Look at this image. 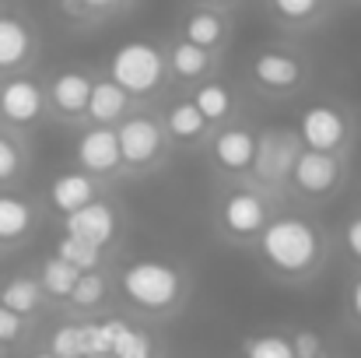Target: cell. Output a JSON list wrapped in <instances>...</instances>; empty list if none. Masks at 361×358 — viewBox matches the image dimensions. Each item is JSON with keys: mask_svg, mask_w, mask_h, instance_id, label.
Wrapping results in <instances>:
<instances>
[{"mask_svg": "<svg viewBox=\"0 0 361 358\" xmlns=\"http://www.w3.org/2000/svg\"><path fill=\"white\" fill-rule=\"evenodd\" d=\"M242 358H295V348L284 334H256L242 345Z\"/></svg>", "mask_w": 361, "mask_h": 358, "instance_id": "cell-26", "label": "cell"}, {"mask_svg": "<svg viewBox=\"0 0 361 358\" xmlns=\"http://www.w3.org/2000/svg\"><path fill=\"white\" fill-rule=\"evenodd\" d=\"M259 256L281 278H309L323 260V236L305 218H274L259 232Z\"/></svg>", "mask_w": 361, "mask_h": 358, "instance_id": "cell-1", "label": "cell"}, {"mask_svg": "<svg viewBox=\"0 0 361 358\" xmlns=\"http://www.w3.org/2000/svg\"><path fill=\"white\" fill-rule=\"evenodd\" d=\"M204 4H211V7H225V4H232V0H204Z\"/></svg>", "mask_w": 361, "mask_h": 358, "instance_id": "cell-37", "label": "cell"}, {"mask_svg": "<svg viewBox=\"0 0 361 358\" xmlns=\"http://www.w3.org/2000/svg\"><path fill=\"white\" fill-rule=\"evenodd\" d=\"M126 109H130V95L123 92L113 78L92 85V99H88V109H85V117L92 119V123L113 126V123H120L126 117Z\"/></svg>", "mask_w": 361, "mask_h": 358, "instance_id": "cell-17", "label": "cell"}, {"mask_svg": "<svg viewBox=\"0 0 361 358\" xmlns=\"http://www.w3.org/2000/svg\"><path fill=\"white\" fill-rule=\"evenodd\" d=\"M35 39L28 21H21L18 14H0V71H18L32 60Z\"/></svg>", "mask_w": 361, "mask_h": 358, "instance_id": "cell-14", "label": "cell"}, {"mask_svg": "<svg viewBox=\"0 0 361 358\" xmlns=\"http://www.w3.org/2000/svg\"><path fill=\"white\" fill-rule=\"evenodd\" d=\"M221 229L232 239H259V232L270 222V204L256 190H235L221 201Z\"/></svg>", "mask_w": 361, "mask_h": 358, "instance_id": "cell-7", "label": "cell"}, {"mask_svg": "<svg viewBox=\"0 0 361 358\" xmlns=\"http://www.w3.org/2000/svg\"><path fill=\"white\" fill-rule=\"evenodd\" d=\"M123 0H78V11H113Z\"/></svg>", "mask_w": 361, "mask_h": 358, "instance_id": "cell-35", "label": "cell"}, {"mask_svg": "<svg viewBox=\"0 0 361 358\" xmlns=\"http://www.w3.org/2000/svg\"><path fill=\"white\" fill-rule=\"evenodd\" d=\"M32 358H56L53 352H39V355H32Z\"/></svg>", "mask_w": 361, "mask_h": 358, "instance_id": "cell-38", "label": "cell"}, {"mask_svg": "<svg viewBox=\"0 0 361 358\" xmlns=\"http://www.w3.org/2000/svg\"><path fill=\"white\" fill-rule=\"evenodd\" d=\"M341 176H344V165L337 155L302 148L295 158V169H291V186L305 197H326L341 186Z\"/></svg>", "mask_w": 361, "mask_h": 358, "instance_id": "cell-6", "label": "cell"}, {"mask_svg": "<svg viewBox=\"0 0 361 358\" xmlns=\"http://www.w3.org/2000/svg\"><path fill=\"white\" fill-rule=\"evenodd\" d=\"M21 172H25V151H21V144L11 133L0 130V186L14 183Z\"/></svg>", "mask_w": 361, "mask_h": 358, "instance_id": "cell-29", "label": "cell"}, {"mask_svg": "<svg viewBox=\"0 0 361 358\" xmlns=\"http://www.w3.org/2000/svg\"><path fill=\"white\" fill-rule=\"evenodd\" d=\"M78 278H81V270H78L74 263L60 260V256H49V260L42 263V270H39V285H42V292L53 295V299H71Z\"/></svg>", "mask_w": 361, "mask_h": 358, "instance_id": "cell-23", "label": "cell"}, {"mask_svg": "<svg viewBox=\"0 0 361 358\" xmlns=\"http://www.w3.org/2000/svg\"><path fill=\"white\" fill-rule=\"evenodd\" d=\"M42 285H39V278H28V274H18V278H11L4 288H0V306H7L11 313H18V316H32L39 306H42Z\"/></svg>", "mask_w": 361, "mask_h": 358, "instance_id": "cell-21", "label": "cell"}, {"mask_svg": "<svg viewBox=\"0 0 361 358\" xmlns=\"http://www.w3.org/2000/svg\"><path fill=\"white\" fill-rule=\"evenodd\" d=\"M21 334H25V316L0 306V345H14V341H21Z\"/></svg>", "mask_w": 361, "mask_h": 358, "instance_id": "cell-32", "label": "cell"}, {"mask_svg": "<svg viewBox=\"0 0 361 358\" xmlns=\"http://www.w3.org/2000/svg\"><path fill=\"white\" fill-rule=\"evenodd\" d=\"M291 348H295V358H323V341L312 330H298L291 338Z\"/></svg>", "mask_w": 361, "mask_h": 358, "instance_id": "cell-33", "label": "cell"}, {"mask_svg": "<svg viewBox=\"0 0 361 358\" xmlns=\"http://www.w3.org/2000/svg\"><path fill=\"white\" fill-rule=\"evenodd\" d=\"M270 7L288 25H309L323 11V0H270Z\"/></svg>", "mask_w": 361, "mask_h": 358, "instance_id": "cell-28", "label": "cell"}, {"mask_svg": "<svg viewBox=\"0 0 361 358\" xmlns=\"http://www.w3.org/2000/svg\"><path fill=\"white\" fill-rule=\"evenodd\" d=\"M92 201H99V186H95V179L88 172H63L49 186V204L60 215H71V211H78V208H85Z\"/></svg>", "mask_w": 361, "mask_h": 358, "instance_id": "cell-16", "label": "cell"}, {"mask_svg": "<svg viewBox=\"0 0 361 358\" xmlns=\"http://www.w3.org/2000/svg\"><path fill=\"white\" fill-rule=\"evenodd\" d=\"M113 358H154V348H151V338L144 330H133L126 327L113 348Z\"/></svg>", "mask_w": 361, "mask_h": 358, "instance_id": "cell-31", "label": "cell"}, {"mask_svg": "<svg viewBox=\"0 0 361 358\" xmlns=\"http://www.w3.org/2000/svg\"><path fill=\"white\" fill-rule=\"evenodd\" d=\"M225 35H228V25H225V18H221L218 11H211V7L190 11L186 21H183V39H190V42H197V46H204V49H218V46L225 42Z\"/></svg>", "mask_w": 361, "mask_h": 358, "instance_id": "cell-20", "label": "cell"}, {"mask_svg": "<svg viewBox=\"0 0 361 358\" xmlns=\"http://www.w3.org/2000/svg\"><path fill=\"white\" fill-rule=\"evenodd\" d=\"M252 81L263 88V92H295L305 78V64L291 53H281V49H263L256 53L252 67H249Z\"/></svg>", "mask_w": 361, "mask_h": 358, "instance_id": "cell-11", "label": "cell"}, {"mask_svg": "<svg viewBox=\"0 0 361 358\" xmlns=\"http://www.w3.org/2000/svg\"><path fill=\"white\" fill-rule=\"evenodd\" d=\"M92 85H95V78L85 74V71H60V74L49 81V95H46V102L53 106L56 117L78 119V117H85V109H88Z\"/></svg>", "mask_w": 361, "mask_h": 358, "instance_id": "cell-13", "label": "cell"}, {"mask_svg": "<svg viewBox=\"0 0 361 358\" xmlns=\"http://www.w3.org/2000/svg\"><path fill=\"white\" fill-rule=\"evenodd\" d=\"M298 151H302V137H298L295 130L270 126V130L256 133V155H252V172H256V179L274 183V186L288 183Z\"/></svg>", "mask_w": 361, "mask_h": 358, "instance_id": "cell-4", "label": "cell"}, {"mask_svg": "<svg viewBox=\"0 0 361 358\" xmlns=\"http://www.w3.org/2000/svg\"><path fill=\"white\" fill-rule=\"evenodd\" d=\"M63 225H67V236H78L99 249H106L116 232H120V222H116V211L106 204V201H92L71 215H63Z\"/></svg>", "mask_w": 361, "mask_h": 358, "instance_id": "cell-12", "label": "cell"}, {"mask_svg": "<svg viewBox=\"0 0 361 358\" xmlns=\"http://www.w3.org/2000/svg\"><path fill=\"white\" fill-rule=\"evenodd\" d=\"M102 299H106V278H102L99 270H85V274L78 278L74 292H71V302H74L78 309H95Z\"/></svg>", "mask_w": 361, "mask_h": 358, "instance_id": "cell-27", "label": "cell"}, {"mask_svg": "<svg viewBox=\"0 0 361 358\" xmlns=\"http://www.w3.org/2000/svg\"><path fill=\"white\" fill-rule=\"evenodd\" d=\"M211 64H214L211 49H204V46H197V42H190V39L172 42L169 53H165V67H169L179 81H200V78L211 71Z\"/></svg>", "mask_w": 361, "mask_h": 358, "instance_id": "cell-18", "label": "cell"}, {"mask_svg": "<svg viewBox=\"0 0 361 358\" xmlns=\"http://www.w3.org/2000/svg\"><path fill=\"white\" fill-rule=\"evenodd\" d=\"M344 246H348V253L361 263V215L344 225Z\"/></svg>", "mask_w": 361, "mask_h": 358, "instance_id": "cell-34", "label": "cell"}, {"mask_svg": "<svg viewBox=\"0 0 361 358\" xmlns=\"http://www.w3.org/2000/svg\"><path fill=\"white\" fill-rule=\"evenodd\" d=\"M298 137L305 148L312 151H330L337 155L348 141V119L337 106H309L302 113V123H298Z\"/></svg>", "mask_w": 361, "mask_h": 358, "instance_id": "cell-8", "label": "cell"}, {"mask_svg": "<svg viewBox=\"0 0 361 358\" xmlns=\"http://www.w3.org/2000/svg\"><path fill=\"white\" fill-rule=\"evenodd\" d=\"M56 256L67 260V263H74L81 274L85 270H99V263H102V249L99 246H92V242H85V239H78V236H67V232L56 242Z\"/></svg>", "mask_w": 361, "mask_h": 358, "instance_id": "cell-25", "label": "cell"}, {"mask_svg": "<svg viewBox=\"0 0 361 358\" xmlns=\"http://www.w3.org/2000/svg\"><path fill=\"white\" fill-rule=\"evenodd\" d=\"M123 295L144 313H169L183 299V274L161 260H137L120 274Z\"/></svg>", "mask_w": 361, "mask_h": 358, "instance_id": "cell-2", "label": "cell"}, {"mask_svg": "<svg viewBox=\"0 0 361 358\" xmlns=\"http://www.w3.org/2000/svg\"><path fill=\"white\" fill-rule=\"evenodd\" d=\"M46 113V92L32 78H11L0 85V117L11 126H32Z\"/></svg>", "mask_w": 361, "mask_h": 358, "instance_id": "cell-9", "label": "cell"}, {"mask_svg": "<svg viewBox=\"0 0 361 358\" xmlns=\"http://www.w3.org/2000/svg\"><path fill=\"white\" fill-rule=\"evenodd\" d=\"M193 106L204 113L207 123H221V119L232 117L235 99H232V92H228L221 81H207V85H200V88L193 92Z\"/></svg>", "mask_w": 361, "mask_h": 358, "instance_id": "cell-24", "label": "cell"}, {"mask_svg": "<svg viewBox=\"0 0 361 358\" xmlns=\"http://www.w3.org/2000/svg\"><path fill=\"white\" fill-rule=\"evenodd\" d=\"M165 53L147 42V39H130L116 46L113 60H109V78L120 85L130 99H147L161 88L165 81Z\"/></svg>", "mask_w": 361, "mask_h": 358, "instance_id": "cell-3", "label": "cell"}, {"mask_svg": "<svg viewBox=\"0 0 361 358\" xmlns=\"http://www.w3.org/2000/svg\"><path fill=\"white\" fill-rule=\"evenodd\" d=\"M49 352L56 358H85L81 355V323H63L49 338Z\"/></svg>", "mask_w": 361, "mask_h": 358, "instance_id": "cell-30", "label": "cell"}, {"mask_svg": "<svg viewBox=\"0 0 361 358\" xmlns=\"http://www.w3.org/2000/svg\"><path fill=\"white\" fill-rule=\"evenodd\" d=\"M88 358H113V355H88Z\"/></svg>", "mask_w": 361, "mask_h": 358, "instance_id": "cell-39", "label": "cell"}, {"mask_svg": "<svg viewBox=\"0 0 361 358\" xmlns=\"http://www.w3.org/2000/svg\"><path fill=\"white\" fill-rule=\"evenodd\" d=\"M351 313H355V320L361 323V278L351 285Z\"/></svg>", "mask_w": 361, "mask_h": 358, "instance_id": "cell-36", "label": "cell"}, {"mask_svg": "<svg viewBox=\"0 0 361 358\" xmlns=\"http://www.w3.org/2000/svg\"><path fill=\"white\" fill-rule=\"evenodd\" d=\"M78 165L88 176H113L123 165L116 126H88L78 141Z\"/></svg>", "mask_w": 361, "mask_h": 358, "instance_id": "cell-10", "label": "cell"}, {"mask_svg": "<svg viewBox=\"0 0 361 358\" xmlns=\"http://www.w3.org/2000/svg\"><path fill=\"white\" fill-rule=\"evenodd\" d=\"M252 155H256V133L245 126H228L214 137V162L228 172L252 169Z\"/></svg>", "mask_w": 361, "mask_h": 358, "instance_id": "cell-15", "label": "cell"}, {"mask_svg": "<svg viewBox=\"0 0 361 358\" xmlns=\"http://www.w3.org/2000/svg\"><path fill=\"white\" fill-rule=\"evenodd\" d=\"M207 126H211V123L193 106V99H190V102H176V106L165 113V133L176 137V141H183V144L200 141V137L207 133Z\"/></svg>", "mask_w": 361, "mask_h": 358, "instance_id": "cell-22", "label": "cell"}, {"mask_svg": "<svg viewBox=\"0 0 361 358\" xmlns=\"http://www.w3.org/2000/svg\"><path fill=\"white\" fill-rule=\"evenodd\" d=\"M35 225V211L28 201L14 197V193H0V246H14L32 232Z\"/></svg>", "mask_w": 361, "mask_h": 358, "instance_id": "cell-19", "label": "cell"}, {"mask_svg": "<svg viewBox=\"0 0 361 358\" xmlns=\"http://www.w3.org/2000/svg\"><path fill=\"white\" fill-rule=\"evenodd\" d=\"M116 137H120L123 165L130 169H151L165 151V130L151 117H123Z\"/></svg>", "mask_w": 361, "mask_h": 358, "instance_id": "cell-5", "label": "cell"}]
</instances>
